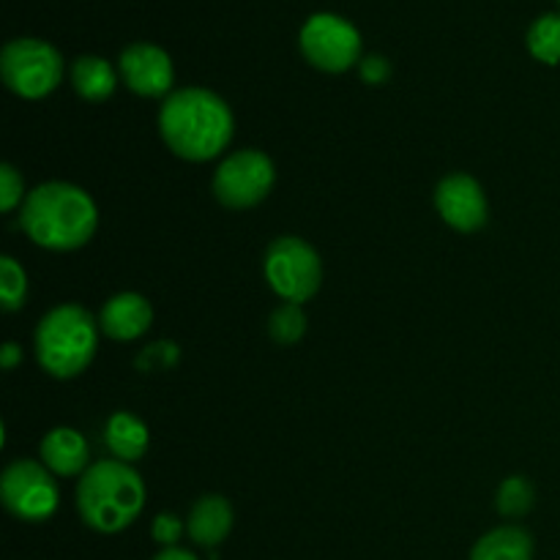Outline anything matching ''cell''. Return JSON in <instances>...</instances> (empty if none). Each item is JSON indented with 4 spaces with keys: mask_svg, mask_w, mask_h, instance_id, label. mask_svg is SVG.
<instances>
[{
    "mask_svg": "<svg viewBox=\"0 0 560 560\" xmlns=\"http://www.w3.org/2000/svg\"><path fill=\"white\" fill-rule=\"evenodd\" d=\"M233 113L208 88H180L159 109V131L175 156L186 162L217 159L233 140Z\"/></svg>",
    "mask_w": 560,
    "mask_h": 560,
    "instance_id": "1",
    "label": "cell"
},
{
    "mask_svg": "<svg viewBox=\"0 0 560 560\" xmlns=\"http://www.w3.org/2000/svg\"><path fill=\"white\" fill-rule=\"evenodd\" d=\"M22 230L36 246L52 252H71L93 238L98 211L85 189L63 180L36 186L22 202Z\"/></svg>",
    "mask_w": 560,
    "mask_h": 560,
    "instance_id": "2",
    "label": "cell"
},
{
    "mask_svg": "<svg viewBox=\"0 0 560 560\" xmlns=\"http://www.w3.org/2000/svg\"><path fill=\"white\" fill-rule=\"evenodd\" d=\"M145 506V485L129 463L102 459L93 463L77 485V509L88 528L118 534L140 517Z\"/></svg>",
    "mask_w": 560,
    "mask_h": 560,
    "instance_id": "3",
    "label": "cell"
},
{
    "mask_svg": "<svg viewBox=\"0 0 560 560\" xmlns=\"http://www.w3.org/2000/svg\"><path fill=\"white\" fill-rule=\"evenodd\" d=\"M98 348V328L80 304H60L36 328V359L47 375L69 381L88 370Z\"/></svg>",
    "mask_w": 560,
    "mask_h": 560,
    "instance_id": "4",
    "label": "cell"
},
{
    "mask_svg": "<svg viewBox=\"0 0 560 560\" xmlns=\"http://www.w3.org/2000/svg\"><path fill=\"white\" fill-rule=\"evenodd\" d=\"M262 273L284 304H304L323 284L320 255L295 235H282V238L271 241V246L266 249V260H262Z\"/></svg>",
    "mask_w": 560,
    "mask_h": 560,
    "instance_id": "5",
    "label": "cell"
},
{
    "mask_svg": "<svg viewBox=\"0 0 560 560\" xmlns=\"http://www.w3.org/2000/svg\"><path fill=\"white\" fill-rule=\"evenodd\" d=\"M0 74L22 98H44L63 80V58L42 38H14L0 52Z\"/></svg>",
    "mask_w": 560,
    "mask_h": 560,
    "instance_id": "6",
    "label": "cell"
},
{
    "mask_svg": "<svg viewBox=\"0 0 560 560\" xmlns=\"http://www.w3.org/2000/svg\"><path fill=\"white\" fill-rule=\"evenodd\" d=\"M0 498L3 506L25 523H44L55 514L60 501L58 485L44 463L16 459L3 470L0 479Z\"/></svg>",
    "mask_w": 560,
    "mask_h": 560,
    "instance_id": "7",
    "label": "cell"
},
{
    "mask_svg": "<svg viewBox=\"0 0 560 560\" xmlns=\"http://www.w3.org/2000/svg\"><path fill=\"white\" fill-rule=\"evenodd\" d=\"M277 180L273 162L262 151L244 148L224 159L213 173V195L228 208H252L266 200Z\"/></svg>",
    "mask_w": 560,
    "mask_h": 560,
    "instance_id": "8",
    "label": "cell"
},
{
    "mask_svg": "<svg viewBox=\"0 0 560 560\" xmlns=\"http://www.w3.org/2000/svg\"><path fill=\"white\" fill-rule=\"evenodd\" d=\"M301 52L315 69L339 74L361 55V36L353 22L337 14H315L301 27Z\"/></svg>",
    "mask_w": 560,
    "mask_h": 560,
    "instance_id": "9",
    "label": "cell"
},
{
    "mask_svg": "<svg viewBox=\"0 0 560 560\" xmlns=\"http://www.w3.org/2000/svg\"><path fill=\"white\" fill-rule=\"evenodd\" d=\"M435 208L457 233H476L487 224V195L468 173H452L438 184Z\"/></svg>",
    "mask_w": 560,
    "mask_h": 560,
    "instance_id": "10",
    "label": "cell"
},
{
    "mask_svg": "<svg viewBox=\"0 0 560 560\" xmlns=\"http://www.w3.org/2000/svg\"><path fill=\"white\" fill-rule=\"evenodd\" d=\"M120 74L137 96H164L173 91V60L156 44H129L120 52Z\"/></svg>",
    "mask_w": 560,
    "mask_h": 560,
    "instance_id": "11",
    "label": "cell"
},
{
    "mask_svg": "<svg viewBox=\"0 0 560 560\" xmlns=\"http://www.w3.org/2000/svg\"><path fill=\"white\" fill-rule=\"evenodd\" d=\"M153 323V306L140 293H118L104 304L98 326L115 342H131L142 337Z\"/></svg>",
    "mask_w": 560,
    "mask_h": 560,
    "instance_id": "12",
    "label": "cell"
},
{
    "mask_svg": "<svg viewBox=\"0 0 560 560\" xmlns=\"http://www.w3.org/2000/svg\"><path fill=\"white\" fill-rule=\"evenodd\" d=\"M42 463L47 465L49 474L55 476H82L88 470V457L91 448L82 432L71 430V427H55L44 435L42 446Z\"/></svg>",
    "mask_w": 560,
    "mask_h": 560,
    "instance_id": "13",
    "label": "cell"
},
{
    "mask_svg": "<svg viewBox=\"0 0 560 560\" xmlns=\"http://www.w3.org/2000/svg\"><path fill=\"white\" fill-rule=\"evenodd\" d=\"M233 530V506L222 495H206L191 506L186 520V534L195 545L217 547Z\"/></svg>",
    "mask_w": 560,
    "mask_h": 560,
    "instance_id": "14",
    "label": "cell"
},
{
    "mask_svg": "<svg viewBox=\"0 0 560 560\" xmlns=\"http://www.w3.org/2000/svg\"><path fill=\"white\" fill-rule=\"evenodd\" d=\"M104 441H107V448L113 452V459H120V463L131 465L140 457H145L151 435H148V427L142 424L137 416L126 413V410H118V413L107 421Z\"/></svg>",
    "mask_w": 560,
    "mask_h": 560,
    "instance_id": "15",
    "label": "cell"
},
{
    "mask_svg": "<svg viewBox=\"0 0 560 560\" xmlns=\"http://www.w3.org/2000/svg\"><path fill=\"white\" fill-rule=\"evenodd\" d=\"M534 558V539L525 528L503 525L481 536L470 550V560H530Z\"/></svg>",
    "mask_w": 560,
    "mask_h": 560,
    "instance_id": "16",
    "label": "cell"
},
{
    "mask_svg": "<svg viewBox=\"0 0 560 560\" xmlns=\"http://www.w3.org/2000/svg\"><path fill=\"white\" fill-rule=\"evenodd\" d=\"M115 71L98 55H82L71 63V85L85 102H104L115 93Z\"/></svg>",
    "mask_w": 560,
    "mask_h": 560,
    "instance_id": "17",
    "label": "cell"
},
{
    "mask_svg": "<svg viewBox=\"0 0 560 560\" xmlns=\"http://www.w3.org/2000/svg\"><path fill=\"white\" fill-rule=\"evenodd\" d=\"M528 49L541 63H560V14H545L528 27Z\"/></svg>",
    "mask_w": 560,
    "mask_h": 560,
    "instance_id": "18",
    "label": "cell"
},
{
    "mask_svg": "<svg viewBox=\"0 0 560 560\" xmlns=\"http://www.w3.org/2000/svg\"><path fill=\"white\" fill-rule=\"evenodd\" d=\"M534 485L523 476H512V479L498 487V512L506 514V517H523L534 509Z\"/></svg>",
    "mask_w": 560,
    "mask_h": 560,
    "instance_id": "19",
    "label": "cell"
},
{
    "mask_svg": "<svg viewBox=\"0 0 560 560\" xmlns=\"http://www.w3.org/2000/svg\"><path fill=\"white\" fill-rule=\"evenodd\" d=\"M268 334L279 345H295L306 334V315L301 304H282L268 320Z\"/></svg>",
    "mask_w": 560,
    "mask_h": 560,
    "instance_id": "20",
    "label": "cell"
},
{
    "mask_svg": "<svg viewBox=\"0 0 560 560\" xmlns=\"http://www.w3.org/2000/svg\"><path fill=\"white\" fill-rule=\"evenodd\" d=\"M0 295H3V310L16 312L25 304L27 295V273L14 257H0Z\"/></svg>",
    "mask_w": 560,
    "mask_h": 560,
    "instance_id": "21",
    "label": "cell"
},
{
    "mask_svg": "<svg viewBox=\"0 0 560 560\" xmlns=\"http://www.w3.org/2000/svg\"><path fill=\"white\" fill-rule=\"evenodd\" d=\"M25 180L14 164H3L0 167V211H14L20 202H25Z\"/></svg>",
    "mask_w": 560,
    "mask_h": 560,
    "instance_id": "22",
    "label": "cell"
},
{
    "mask_svg": "<svg viewBox=\"0 0 560 560\" xmlns=\"http://www.w3.org/2000/svg\"><path fill=\"white\" fill-rule=\"evenodd\" d=\"M151 534H153V539L159 541V545L175 547V541H178L180 534H184V523H180L175 514H159V517L153 520Z\"/></svg>",
    "mask_w": 560,
    "mask_h": 560,
    "instance_id": "23",
    "label": "cell"
},
{
    "mask_svg": "<svg viewBox=\"0 0 560 560\" xmlns=\"http://www.w3.org/2000/svg\"><path fill=\"white\" fill-rule=\"evenodd\" d=\"M388 74H392V66H388V60L383 58V55H366V58L361 60V77H364L366 82H372V85L386 82Z\"/></svg>",
    "mask_w": 560,
    "mask_h": 560,
    "instance_id": "24",
    "label": "cell"
},
{
    "mask_svg": "<svg viewBox=\"0 0 560 560\" xmlns=\"http://www.w3.org/2000/svg\"><path fill=\"white\" fill-rule=\"evenodd\" d=\"M22 361V348L16 342H5L3 348H0V366H3L5 372L14 370L16 364Z\"/></svg>",
    "mask_w": 560,
    "mask_h": 560,
    "instance_id": "25",
    "label": "cell"
},
{
    "mask_svg": "<svg viewBox=\"0 0 560 560\" xmlns=\"http://www.w3.org/2000/svg\"><path fill=\"white\" fill-rule=\"evenodd\" d=\"M153 560H200V558L189 550H180V547H164V550Z\"/></svg>",
    "mask_w": 560,
    "mask_h": 560,
    "instance_id": "26",
    "label": "cell"
}]
</instances>
